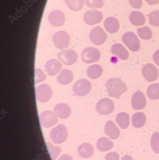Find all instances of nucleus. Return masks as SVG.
<instances>
[{
    "label": "nucleus",
    "mask_w": 159,
    "mask_h": 160,
    "mask_svg": "<svg viewBox=\"0 0 159 160\" xmlns=\"http://www.w3.org/2000/svg\"><path fill=\"white\" fill-rule=\"evenodd\" d=\"M109 97L118 99L127 90L126 84L119 78H111L106 83Z\"/></svg>",
    "instance_id": "nucleus-1"
},
{
    "label": "nucleus",
    "mask_w": 159,
    "mask_h": 160,
    "mask_svg": "<svg viewBox=\"0 0 159 160\" xmlns=\"http://www.w3.org/2000/svg\"><path fill=\"white\" fill-rule=\"evenodd\" d=\"M51 141L54 143L59 144L65 142L68 137V130L65 126L59 124L52 128L50 132Z\"/></svg>",
    "instance_id": "nucleus-2"
},
{
    "label": "nucleus",
    "mask_w": 159,
    "mask_h": 160,
    "mask_svg": "<svg viewBox=\"0 0 159 160\" xmlns=\"http://www.w3.org/2000/svg\"><path fill=\"white\" fill-rule=\"evenodd\" d=\"M92 89V84L90 82L86 79L78 80L74 84L73 90L75 95L79 97H84L89 93Z\"/></svg>",
    "instance_id": "nucleus-3"
},
{
    "label": "nucleus",
    "mask_w": 159,
    "mask_h": 160,
    "mask_svg": "<svg viewBox=\"0 0 159 160\" xmlns=\"http://www.w3.org/2000/svg\"><path fill=\"white\" fill-rule=\"evenodd\" d=\"M122 40L124 44L132 52H138L140 49V40L133 32H127L124 33L122 37Z\"/></svg>",
    "instance_id": "nucleus-4"
},
{
    "label": "nucleus",
    "mask_w": 159,
    "mask_h": 160,
    "mask_svg": "<svg viewBox=\"0 0 159 160\" xmlns=\"http://www.w3.org/2000/svg\"><path fill=\"white\" fill-rule=\"evenodd\" d=\"M101 53L97 48L88 47L83 50L81 53V60L87 64L96 62L100 60Z\"/></svg>",
    "instance_id": "nucleus-5"
},
{
    "label": "nucleus",
    "mask_w": 159,
    "mask_h": 160,
    "mask_svg": "<svg viewBox=\"0 0 159 160\" xmlns=\"http://www.w3.org/2000/svg\"><path fill=\"white\" fill-rule=\"evenodd\" d=\"M36 97L40 103H46L51 99L53 95V91L48 84H41L36 89Z\"/></svg>",
    "instance_id": "nucleus-6"
},
{
    "label": "nucleus",
    "mask_w": 159,
    "mask_h": 160,
    "mask_svg": "<svg viewBox=\"0 0 159 160\" xmlns=\"http://www.w3.org/2000/svg\"><path fill=\"white\" fill-rule=\"evenodd\" d=\"M53 43L59 49L67 48L70 43V38L67 32L59 31L56 32L53 37Z\"/></svg>",
    "instance_id": "nucleus-7"
},
{
    "label": "nucleus",
    "mask_w": 159,
    "mask_h": 160,
    "mask_svg": "<svg viewBox=\"0 0 159 160\" xmlns=\"http://www.w3.org/2000/svg\"><path fill=\"white\" fill-rule=\"evenodd\" d=\"M90 41L94 44L100 46L103 44L107 39V34L100 27H96L91 30L89 33Z\"/></svg>",
    "instance_id": "nucleus-8"
},
{
    "label": "nucleus",
    "mask_w": 159,
    "mask_h": 160,
    "mask_svg": "<svg viewBox=\"0 0 159 160\" xmlns=\"http://www.w3.org/2000/svg\"><path fill=\"white\" fill-rule=\"evenodd\" d=\"M58 59L65 65H71L78 60V54L73 49L62 50L57 55Z\"/></svg>",
    "instance_id": "nucleus-9"
},
{
    "label": "nucleus",
    "mask_w": 159,
    "mask_h": 160,
    "mask_svg": "<svg viewBox=\"0 0 159 160\" xmlns=\"http://www.w3.org/2000/svg\"><path fill=\"white\" fill-rule=\"evenodd\" d=\"M113 102L108 98L101 99L97 102L96 108L97 112L103 115L111 114L114 110Z\"/></svg>",
    "instance_id": "nucleus-10"
},
{
    "label": "nucleus",
    "mask_w": 159,
    "mask_h": 160,
    "mask_svg": "<svg viewBox=\"0 0 159 160\" xmlns=\"http://www.w3.org/2000/svg\"><path fill=\"white\" fill-rule=\"evenodd\" d=\"M58 117L55 112L46 110L40 115V120L43 127L50 128L55 125L58 121Z\"/></svg>",
    "instance_id": "nucleus-11"
},
{
    "label": "nucleus",
    "mask_w": 159,
    "mask_h": 160,
    "mask_svg": "<svg viewBox=\"0 0 159 160\" xmlns=\"http://www.w3.org/2000/svg\"><path fill=\"white\" fill-rule=\"evenodd\" d=\"M143 77L148 82H152L158 79L159 71L154 65L147 63L144 65L142 69Z\"/></svg>",
    "instance_id": "nucleus-12"
},
{
    "label": "nucleus",
    "mask_w": 159,
    "mask_h": 160,
    "mask_svg": "<svg viewBox=\"0 0 159 160\" xmlns=\"http://www.w3.org/2000/svg\"><path fill=\"white\" fill-rule=\"evenodd\" d=\"M103 18V14L101 12L96 10H90L85 12L84 20L87 25L93 26L99 24Z\"/></svg>",
    "instance_id": "nucleus-13"
},
{
    "label": "nucleus",
    "mask_w": 159,
    "mask_h": 160,
    "mask_svg": "<svg viewBox=\"0 0 159 160\" xmlns=\"http://www.w3.org/2000/svg\"><path fill=\"white\" fill-rule=\"evenodd\" d=\"M146 98L143 93L140 91L136 92L132 98V106L134 110H142L146 107Z\"/></svg>",
    "instance_id": "nucleus-14"
},
{
    "label": "nucleus",
    "mask_w": 159,
    "mask_h": 160,
    "mask_svg": "<svg viewBox=\"0 0 159 160\" xmlns=\"http://www.w3.org/2000/svg\"><path fill=\"white\" fill-rule=\"evenodd\" d=\"M49 23L54 27L63 26L65 22L64 13L58 10L53 11L49 13L48 17Z\"/></svg>",
    "instance_id": "nucleus-15"
},
{
    "label": "nucleus",
    "mask_w": 159,
    "mask_h": 160,
    "mask_svg": "<svg viewBox=\"0 0 159 160\" xmlns=\"http://www.w3.org/2000/svg\"><path fill=\"white\" fill-rule=\"evenodd\" d=\"M62 68V65L56 59H51L45 65V70L48 75L54 76L59 73Z\"/></svg>",
    "instance_id": "nucleus-16"
},
{
    "label": "nucleus",
    "mask_w": 159,
    "mask_h": 160,
    "mask_svg": "<svg viewBox=\"0 0 159 160\" xmlns=\"http://www.w3.org/2000/svg\"><path fill=\"white\" fill-rule=\"evenodd\" d=\"M104 132L106 135L109 137L112 140L118 139L120 135V130L114 122L111 120H108L106 123L104 128Z\"/></svg>",
    "instance_id": "nucleus-17"
},
{
    "label": "nucleus",
    "mask_w": 159,
    "mask_h": 160,
    "mask_svg": "<svg viewBox=\"0 0 159 160\" xmlns=\"http://www.w3.org/2000/svg\"><path fill=\"white\" fill-rule=\"evenodd\" d=\"M104 27L108 33L111 34L118 32L120 28L119 21L114 17H108L104 22Z\"/></svg>",
    "instance_id": "nucleus-18"
},
{
    "label": "nucleus",
    "mask_w": 159,
    "mask_h": 160,
    "mask_svg": "<svg viewBox=\"0 0 159 160\" xmlns=\"http://www.w3.org/2000/svg\"><path fill=\"white\" fill-rule=\"evenodd\" d=\"M111 53L118 57L120 60L125 61L128 59L130 54L126 48L120 43H116L111 47Z\"/></svg>",
    "instance_id": "nucleus-19"
},
{
    "label": "nucleus",
    "mask_w": 159,
    "mask_h": 160,
    "mask_svg": "<svg viewBox=\"0 0 159 160\" xmlns=\"http://www.w3.org/2000/svg\"><path fill=\"white\" fill-rule=\"evenodd\" d=\"M54 111L57 117L61 119L67 118L71 113L70 107L65 103H60L55 105Z\"/></svg>",
    "instance_id": "nucleus-20"
},
{
    "label": "nucleus",
    "mask_w": 159,
    "mask_h": 160,
    "mask_svg": "<svg viewBox=\"0 0 159 160\" xmlns=\"http://www.w3.org/2000/svg\"><path fill=\"white\" fill-rule=\"evenodd\" d=\"M74 74L71 70L64 69L60 72L56 80L58 83L62 85H67L73 81Z\"/></svg>",
    "instance_id": "nucleus-21"
},
{
    "label": "nucleus",
    "mask_w": 159,
    "mask_h": 160,
    "mask_svg": "<svg viewBox=\"0 0 159 160\" xmlns=\"http://www.w3.org/2000/svg\"><path fill=\"white\" fill-rule=\"evenodd\" d=\"M129 20L132 25L136 27L143 26L146 22L145 16L139 11H133L130 13Z\"/></svg>",
    "instance_id": "nucleus-22"
},
{
    "label": "nucleus",
    "mask_w": 159,
    "mask_h": 160,
    "mask_svg": "<svg viewBox=\"0 0 159 160\" xmlns=\"http://www.w3.org/2000/svg\"><path fill=\"white\" fill-rule=\"evenodd\" d=\"M78 153L82 158H89L94 154L93 146L89 143H84L80 145L78 149Z\"/></svg>",
    "instance_id": "nucleus-23"
},
{
    "label": "nucleus",
    "mask_w": 159,
    "mask_h": 160,
    "mask_svg": "<svg viewBox=\"0 0 159 160\" xmlns=\"http://www.w3.org/2000/svg\"><path fill=\"white\" fill-rule=\"evenodd\" d=\"M103 69L99 64L91 65L87 69V75L92 80L99 78L103 73Z\"/></svg>",
    "instance_id": "nucleus-24"
},
{
    "label": "nucleus",
    "mask_w": 159,
    "mask_h": 160,
    "mask_svg": "<svg viewBox=\"0 0 159 160\" xmlns=\"http://www.w3.org/2000/svg\"><path fill=\"white\" fill-rule=\"evenodd\" d=\"M146 115L143 112H136L132 116V125L135 128H141L145 124Z\"/></svg>",
    "instance_id": "nucleus-25"
},
{
    "label": "nucleus",
    "mask_w": 159,
    "mask_h": 160,
    "mask_svg": "<svg viewBox=\"0 0 159 160\" xmlns=\"http://www.w3.org/2000/svg\"><path fill=\"white\" fill-rule=\"evenodd\" d=\"M96 146L98 150L100 152H105L112 149L114 143L108 138L102 137L98 140Z\"/></svg>",
    "instance_id": "nucleus-26"
},
{
    "label": "nucleus",
    "mask_w": 159,
    "mask_h": 160,
    "mask_svg": "<svg viewBox=\"0 0 159 160\" xmlns=\"http://www.w3.org/2000/svg\"><path fill=\"white\" fill-rule=\"evenodd\" d=\"M130 116L126 112H120L117 115L116 121L122 129H126L130 126Z\"/></svg>",
    "instance_id": "nucleus-27"
},
{
    "label": "nucleus",
    "mask_w": 159,
    "mask_h": 160,
    "mask_svg": "<svg viewBox=\"0 0 159 160\" xmlns=\"http://www.w3.org/2000/svg\"><path fill=\"white\" fill-rule=\"evenodd\" d=\"M147 94L148 98L152 100L159 99V83H153L148 87Z\"/></svg>",
    "instance_id": "nucleus-28"
},
{
    "label": "nucleus",
    "mask_w": 159,
    "mask_h": 160,
    "mask_svg": "<svg viewBox=\"0 0 159 160\" xmlns=\"http://www.w3.org/2000/svg\"><path fill=\"white\" fill-rule=\"evenodd\" d=\"M65 2L70 9L77 12L83 7L84 0H65Z\"/></svg>",
    "instance_id": "nucleus-29"
},
{
    "label": "nucleus",
    "mask_w": 159,
    "mask_h": 160,
    "mask_svg": "<svg viewBox=\"0 0 159 160\" xmlns=\"http://www.w3.org/2000/svg\"><path fill=\"white\" fill-rule=\"evenodd\" d=\"M137 32L140 38L142 39L148 40L152 38V31L149 27H143L138 28L137 29Z\"/></svg>",
    "instance_id": "nucleus-30"
},
{
    "label": "nucleus",
    "mask_w": 159,
    "mask_h": 160,
    "mask_svg": "<svg viewBox=\"0 0 159 160\" xmlns=\"http://www.w3.org/2000/svg\"><path fill=\"white\" fill-rule=\"evenodd\" d=\"M47 147L52 160H55L61 152V148L53 145L50 142L47 143Z\"/></svg>",
    "instance_id": "nucleus-31"
},
{
    "label": "nucleus",
    "mask_w": 159,
    "mask_h": 160,
    "mask_svg": "<svg viewBox=\"0 0 159 160\" xmlns=\"http://www.w3.org/2000/svg\"><path fill=\"white\" fill-rule=\"evenodd\" d=\"M151 147L156 154L159 153V133L155 132L151 139Z\"/></svg>",
    "instance_id": "nucleus-32"
},
{
    "label": "nucleus",
    "mask_w": 159,
    "mask_h": 160,
    "mask_svg": "<svg viewBox=\"0 0 159 160\" xmlns=\"http://www.w3.org/2000/svg\"><path fill=\"white\" fill-rule=\"evenodd\" d=\"M149 23L154 27H159V10L152 12L148 16Z\"/></svg>",
    "instance_id": "nucleus-33"
},
{
    "label": "nucleus",
    "mask_w": 159,
    "mask_h": 160,
    "mask_svg": "<svg viewBox=\"0 0 159 160\" xmlns=\"http://www.w3.org/2000/svg\"><path fill=\"white\" fill-rule=\"evenodd\" d=\"M86 3L90 8H101L104 6L103 0H86Z\"/></svg>",
    "instance_id": "nucleus-34"
},
{
    "label": "nucleus",
    "mask_w": 159,
    "mask_h": 160,
    "mask_svg": "<svg viewBox=\"0 0 159 160\" xmlns=\"http://www.w3.org/2000/svg\"><path fill=\"white\" fill-rule=\"evenodd\" d=\"M46 76L42 72V70L39 69L35 70V83H37L44 81L46 79Z\"/></svg>",
    "instance_id": "nucleus-35"
},
{
    "label": "nucleus",
    "mask_w": 159,
    "mask_h": 160,
    "mask_svg": "<svg viewBox=\"0 0 159 160\" xmlns=\"http://www.w3.org/2000/svg\"><path fill=\"white\" fill-rule=\"evenodd\" d=\"M128 2L134 9H140L142 6V0H128Z\"/></svg>",
    "instance_id": "nucleus-36"
},
{
    "label": "nucleus",
    "mask_w": 159,
    "mask_h": 160,
    "mask_svg": "<svg viewBox=\"0 0 159 160\" xmlns=\"http://www.w3.org/2000/svg\"><path fill=\"white\" fill-rule=\"evenodd\" d=\"M105 160H119V154L116 152H112L106 154Z\"/></svg>",
    "instance_id": "nucleus-37"
},
{
    "label": "nucleus",
    "mask_w": 159,
    "mask_h": 160,
    "mask_svg": "<svg viewBox=\"0 0 159 160\" xmlns=\"http://www.w3.org/2000/svg\"><path fill=\"white\" fill-rule=\"evenodd\" d=\"M153 60L155 63L159 66V49L156 50L153 54Z\"/></svg>",
    "instance_id": "nucleus-38"
},
{
    "label": "nucleus",
    "mask_w": 159,
    "mask_h": 160,
    "mask_svg": "<svg viewBox=\"0 0 159 160\" xmlns=\"http://www.w3.org/2000/svg\"><path fill=\"white\" fill-rule=\"evenodd\" d=\"M58 160H73V159L69 154H65L60 156Z\"/></svg>",
    "instance_id": "nucleus-39"
},
{
    "label": "nucleus",
    "mask_w": 159,
    "mask_h": 160,
    "mask_svg": "<svg viewBox=\"0 0 159 160\" xmlns=\"http://www.w3.org/2000/svg\"><path fill=\"white\" fill-rule=\"evenodd\" d=\"M147 3L150 5H155L159 3V0H145Z\"/></svg>",
    "instance_id": "nucleus-40"
},
{
    "label": "nucleus",
    "mask_w": 159,
    "mask_h": 160,
    "mask_svg": "<svg viewBox=\"0 0 159 160\" xmlns=\"http://www.w3.org/2000/svg\"><path fill=\"white\" fill-rule=\"evenodd\" d=\"M121 160H133V159L130 155H125L122 158Z\"/></svg>",
    "instance_id": "nucleus-41"
}]
</instances>
